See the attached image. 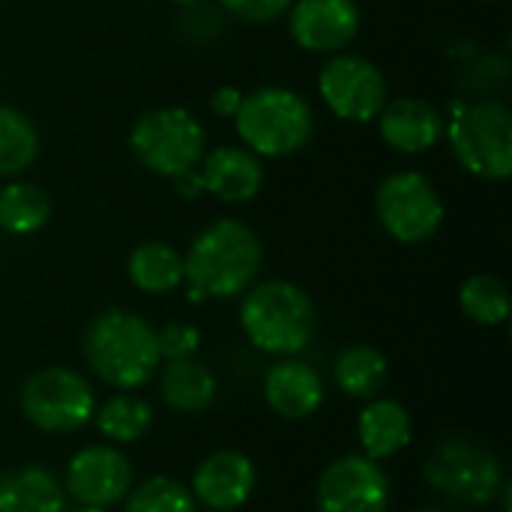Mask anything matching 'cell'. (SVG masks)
<instances>
[{"label":"cell","mask_w":512,"mask_h":512,"mask_svg":"<svg viewBox=\"0 0 512 512\" xmlns=\"http://www.w3.org/2000/svg\"><path fill=\"white\" fill-rule=\"evenodd\" d=\"M81 357L87 369L114 393L141 390L162 366L153 324L120 306L102 309L84 324Z\"/></svg>","instance_id":"cell-1"},{"label":"cell","mask_w":512,"mask_h":512,"mask_svg":"<svg viewBox=\"0 0 512 512\" xmlns=\"http://www.w3.org/2000/svg\"><path fill=\"white\" fill-rule=\"evenodd\" d=\"M264 264L258 234L240 219H216L183 255V282L204 300H231L255 285Z\"/></svg>","instance_id":"cell-2"},{"label":"cell","mask_w":512,"mask_h":512,"mask_svg":"<svg viewBox=\"0 0 512 512\" xmlns=\"http://www.w3.org/2000/svg\"><path fill=\"white\" fill-rule=\"evenodd\" d=\"M240 330L267 357H300L318 333L315 300L288 279L255 282L240 294Z\"/></svg>","instance_id":"cell-3"},{"label":"cell","mask_w":512,"mask_h":512,"mask_svg":"<svg viewBox=\"0 0 512 512\" xmlns=\"http://www.w3.org/2000/svg\"><path fill=\"white\" fill-rule=\"evenodd\" d=\"M234 126L246 150L255 156H291L303 150L315 132L312 105L288 87H261L243 96Z\"/></svg>","instance_id":"cell-4"},{"label":"cell","mask_w":512,"mask_h":512,"mask_svg":"<svg viewBox=\"0 0 512 512\" xmlns=\"http://www.w3.org/2000/svg\"><path fill=\"white\" fill-rule=\"evenodd\" d=\"M423 477L435 492L471 507L489 504L507 483L501 456L486 441L465 432L447 435L429 450Z\"/></svg>","instance_id":"cell-5"},{"label":"cell","mask_w":512,"mask_h":512,"mask_svg":"<svg viewBox=\"0 0 512 512\" xmlns=\"http://www.w3.org/2000/svg\"><path fill=\"white\" fill-rule=\"evenodd\" d=\"M96 390L72 366H42L18 390L21 417L45 435H75L93 423Z\"/></svg>","instance_id":"cell-6"},{"label":"cell","mask_w":512,"mask_h":512,"mask_svg":"<svg viewBox=\"0 0 512 512\" xmlns=\"http://www.w3.org/2000/svg\"><path fill=\"white\" fill-rule=\"evenodd\" d=\"M207 135L204 126L186 108H153L144 111L129 132L132 156L159 177H180L204 159Z\"/></svg>","instance_id":"cell-7"},{"label":"cell","mask_w":512,"mask_h":512,"mask_svg":"<svg viewBox=\"0 0 512 512\" xmlns=\"http://www.w3.org/2000/svg\"><path fill=\"white\" fill-rule=\"evenodd\" d=\"M456 162L480 180H510L512 174V117L501 102H477L462 108L450 129Z\"/></svg>","instance_id":"cell-8"},{"label":"cell","mask_w":512,"mask_h":512,"mask_svg":"<svg viewBox=\"0 0 512 512\" xmlns=\"http://www.w3.org/2000/svg\"><path fill=\"white\" fill-rule=\"evenodd\" d=\"M381 228L399 243H426L444 225V201L420 171H396L375 192Z\"/></svg>","instance_id":"cell-9"},{"label":"cell","mask_w":512,"mask_h":512,"mask_svg":"<svg viewBox=\"0 0 512 512\" xmlns=\"http://www.w3.org/2000/svg\"><path fill=\"white\" fill-rule=\"evenodd\" d=\"M390 504L387 471L363 453L333 459L315 486V512H390Z\"/></svg>","instance_id":"cell-10"},{"label":"cell","mask_w":512,"mask_h":512,"mask_svg":"<svg viewBox=\"0 0 512 512\" xmlns=\"http://www.w3.org/2000/svg\"><path fill=\"white\" fill-rule=\"evenodd\" d=\"M318 90L324 105L351 123H369L390 102L384 72L360 54H333L321 75Z\"/></svg>","instance_id":"cell-11"},{"label":"cell","mask_w":512,"mask_h":512,"mask_svg":"<svg viewBox=\"0 0 512 512\" xmlns=\"http://www.w3.org/2000/svg\"><path fill=\"white\" fill-rule=\"evenodd\" d=\"M63 492L78 507H105L123 504L135 486V471L129 456L114 444H90L72 453L63 471Z\"/></svg>","instance_id":"cell-12"},{"label":"cell","mask_w":512,"mask_h":512,"mask_svg":"<svg viewBox=\"0 0 512 512\" xmlns=\"http://www.w3.org/2000/svg\"><path fill=\"white\" fill-rule=\"evenodd\" d=\"M258 486L255 462L240 450H213L204 456L195 471L189 492L195 504L210 512H234L249 504Z\"/></svg>","instance_id":"cell-13"},{"label":"cell","mask_w":512,"mask_h":512,"mask_svg":"<svg viewBox=\"0 0 512 512\" xmlns=\"http://www.w3.org/2000/svg\"><path fill=\"white\" fill-rule=\"evenodd\" d=\"M291 36L312 54H342L360 33V6L354 0H294Z\"/></svg>","instance_id":"cell-14"},{"label":"cell","mask_w":512,"mask_h":512,"mask_svg":"<svg viewBox=\"0 0 512 512\" xmlns=\"http://www.w3.org/2000/svg\"><path fill=\"white\" fill-rule=\"evenodd\" d=\"M261 393L267 408L291 423L315 417L327 399L321 372L300 357H279L276 363H270L261 381Z\"/></svg>","instance_id":"cell-15"},{"label":"cell","mask_w":512,"mask_h":512,"mask_svg":"<svg viewBox=\"0 0 512 512\" xmlns=\"http://www.w3.org/2000/svg\"><path fill=\"white\" fill-rule=\"evenodd\" d=\"M378 129H381V138L396 153L417 156V153L432 150L444 138L447 120L432 102L420 96H402L381 108Z\"/></svg>","instance_id":"cell-16"},{"label":"cell","mask_w":512,"mask_h":512,"mask_svg":"<svg viewBox=\"0 0 512 512\" xmlns=\"http://www.w3.org/2000/svg\"><path fill=\"white\" fill-rule=\"evenodd\" d=\"M411 441H414V417L402 402L387 396H375L363 402L357 417V444L363 456L375 462H387L405 453Z\"/></svg>","instance_id":"cell-17"},{"label":"cell","mask_w":512,"mask_h":512,"mask_svg":"<svg viewBox=\"0 0 512 512\" xmlns=\"http://www.w3.org/2000/svg\"><path fill=\"white\" fill-rule=\"evenodd\" d=\"M204 192L216 195L225 204H243L252 201L264 186V165L261 159L246 147H216L204 156L201 165Z\"/></svg>","instance_id":"cell-18"},{"label":"cell","mask_w":512,"mask_h":512,"mask_svg":"<svg viewBox=\"0 0 512 512\" xmlns=\"http://www.w3.org/2000/svg\"><path fill=\"white\" fill-rule=\"evenodd\" d=\"M60 477L42 465L27 462L0 474V512H66Z\"/></svg>","instance_id":"cell-19"},{"label":"cell","mask_w":512,"mask_h":512,"mask_svg":"<svg viewBox=\"0 0 512 512\" xmlns=\"http://www.w3.org/2000/svg\"><path fill=\"white\" fill-rule=\"evenodd\" d=\"M159 378V396L162 402L177 414H204L213 408L219 396V378L216 372L189 357V360H165L156 372Z\"/></svg>","instance_id":"cell-20"},{"label":"cell","mask_w":512,"mask_h":512,"mask_svg":"<svg viewBox=\"0 0 512 512\" xmlns=\"http://www.w3.org/2000/svg\"><path fill=\"white\" fill-rule=\"evenodd\" d=\"M336 387L357 402H369L384 393L390 381V360L375 345H348L333 360Z\"/></svg>","instance_id":"cell-21"},{"label":"cell","mask_w":512,"mask_h":512,"mask_svg":"<svg viewBox=\"0 0 512 512\" xmlns=\"http://www.w3.org/2000/svg\"><path fill=\"white\" fill-rule=\"evenodd\" d=\"M153 423H156V408L138 390L108 396L102 405H96V414H93L96 432L114 447L138 444L141 438H147Z\"/></svg>","instance_id":"cell-22"},{"label":"cell","mask_w":512,"mask_h":512,"mask_svg":"<svg viewBox=\"0 0 512 512\" xmlns=\"http://www.w3.org/2000/svg\"><path fill=\"white\" fill-rule=\"evenodd\" d=\"M126 276L141 294H171L183 285V255L162 240H144L129 252Z\"/></svg>","instance_id":"cell-23"},{"label":"cell","mask_w":512,"mask_h":512,"mask_svg":"<svg viewBox=\"0 0 512 512\" xmlns=\"http://www.w3.org/2000/svg\"><path fill=\"white\" fill-rule=\"evenodd\" d=\"M51 219L48 195L24 180H12L0 189V231L12 237H27L45 228Z\"/></svg>","instance_id":"cell-24"},{"label":"cell","mask_w":512,"mask_h":512,"mask_svg":"<svg viewBox=\"0 0 512 512\" xmlns=\"http://www.w3.org/2000/svg\"><path fill=\"white\" fill-rule=\"evenodd\" d=\"M459 309L465 312V318H471L480 327L507 324L512 309L510 288L504 279L489 273L471 276L459 285Z\"/></svg>","instance_id":"cell-25"},{"label":"cell","mask_w":512,"mask_h":512,"mask_svg":"<svg viewBox=\"0 0 512 512\" xmlns=\"http://www.w3.org/2000/svg\"><path fill=\"white\" fill-rule=\"evenodd\" d=\"M39 156V132L27 114L0 105V177H15Z\"/></svg>","instance_id":"cell-26"},{"label":"cell","mask_w":512,"mask_h":512,"mask_svg":"<svg viewBox=\"0 0 512 512\" xmlns=\"http://www.w3.org/2000/svg\"><path fill=\"white\" fill-rule=\"evenodd\" d=\"M123 512H198V504L186 483L156 474L129 489Z\"/></svg>","instance_id":"cell-27"},{"label":"cell","mask_w":512,"mask_h":512,"mask_svg":"<svg viewBox=\"0 0 512 512\" xmlns=\"http://www.w3.org/2000/svg\"><path fill=\"white\" fill-rule=\"evenodd\" d=\"M222 12L219 6H210L207 0H198V3H189L180 9L177 15V33L186 39V42H195V45H204L210 39H216L222 33Z\"/></svg>","instance_id":"cell-28"},{"label":"cell","mask_w":512,"mask_h":512,"mask_svg":"<svg viewBox=\"0 0 512 512\" xmlns=\"http://www.w3.org/2000/svg\"><path fill=\"white\" fill-rule=\"evenodd\" d=\"M159 357L165 360H189L201 348V330L192 321H168L162 330H156Z\"/></svg>","instance_id":"cell-29"},{"label":"cell","mask_w":512,"mask_h":512,"mask_svg":"<svg viewBox=\"0 0 512 512\" xmlns=\"http://www.w3.org/2000/svg\"><path fill=\"white\" fill-rule=\"evenodd\" d=\"M291 3L294 0H219V9L249 24H270L282 18L291 9Z\"/></svg>","instance_id":"cell-30"},{"label":"cell","mask_w":512,"mask_h":512,"mask_svg":"<svg viewBox=\"0 0 512 512\" xmlns=\"http://www.w3.org/2000/svg\"><path fill=\"white\" fill-rule=\"evenodd\" d=\"M240 102H243V93H240L237 87H219V90L210 96V105H213V111H216L219 117H234L237 108H240Z\"/></svg>","instance_id":"cell-31"},{"label":"cell","mask_w":512,"mask_h":512,"mask_svg":"<svg viewBox=\"0 0 512 512\" xmlns=\"http://www.w3.org/2000/svg\"><path fill=\"white\" fill-rule=\"evenodd\" d=\"M174 192L183 195V198H198L204 192V180H201V171L192 168L180 177H174Z\"/></svg>","instance_id":"cell-32"},{"label":"cell","mask_w":512,"mask_h":512,"mask_svg":"<svg viewBox=\"0 0 512 512\" xmlns=\"http://www.w3.org/2000/svg\"><path fill=\"white\" fill-rule=\"evenodd\" d=\"M66 512H108L105 507H75V510H66Z\"/></svg>","instance_id":"cell-33"},{"label":"cell","mask_w":512,"mask_h":512,"mask_svg":"<svg viewBox=\"0 0 512 512\" xmlns=\"http://www.w3.org/2000/svg\"><path fill=\"white\" fill-rule=\"evenodd\" d=\"M177 6H189V3H198V0H174Z\"/></svg>","instance_id":"cell-34"},{"label":"cell","mask_w":512,"mask_h":512,"mask_svg":"<svg viewBox=\"0 0 512 512\" xmlns=\"http://www.w3.org/2000/svg\"><path fill=\"white\" fill-rule=\"evenodd\" d=\"M207 512H210V510H207Z\"/></svg>","instance_id":"cell-35"}]
</instances>
